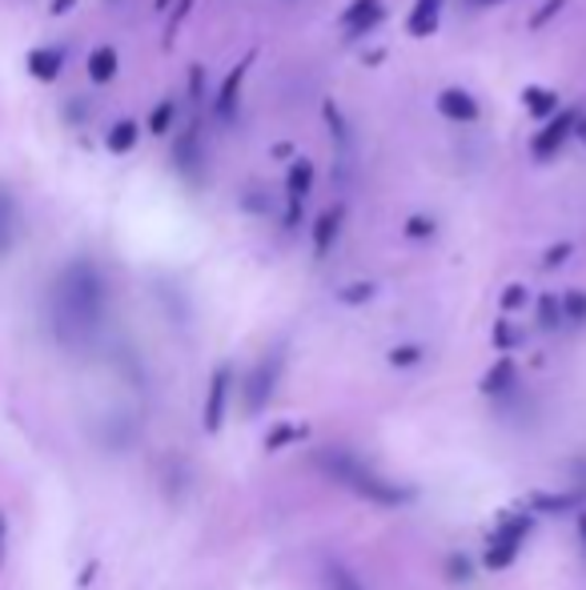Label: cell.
Here are the masks:
<instances>
[{
  "instance_id": "obj_1",
  "label": "cell",
  "mask_w": 586,
  "mask_h": 590,
  "mask_svg": "<svg viewBox=\"0 0 586 590\" xmlns=\"http://www.w3.org/2000/svg\"><path fill=\"white\" fill-rule=\"evenodd\" d=\"M105 305H109V290H105L100 269L89 257L68 261L49 290V325H53L56 342L68 350L89 345L105 325Z\"/></svg>"
},
{
  "instance_id": "obj_2",
  "label": "cell",
  "mask_w": 586,
  "mask_h": 590,
  "mask_svg": "<svg viewBox=\"0 0 586 590\" xmlns=\"http://www.w3.org/2000/svg\"><path fill=\"white\" fill-rule=\"evenodd\" d=\"M318 466L326 470L330 479L342 482V486H350L354 494H362L365 502L398 506V502L406 498V491H402V486H394V482H386L382 474H374V470L365 466V462L350 458L345 450H321V454H318Z\"/></svg>"
},
{
  "instance_id": "obj_3",
  "label": "cell",
  "mask_w": 586,
  "mask_h": 590,
  "mask_svg": "<svg viewBox=\"0 0 586 590\" xmlns=\"http://www.w3.org/2000/svg\"><path fill=\"white\" fill-rule=\"evenodd\" d=\"M531 514H514V518H507V523L498 526L494 538H490V550H487V567L490 570H507L514 558H519V550L526 546V538H531Z\"/></svg>"
},
{
  "instance_id": "obj_4",
  "label": "cell",
  "mask_w": 586,
  "mask_h": 590,
  "mask_svg": "<svg viewBox=\"0 0 586 590\" xmlns=\"http://www.w3.org/2000/svg\"><path fill=\"white\" fill-rule=\"evenodd\" d=\"M313 178H318V169H313L310 157H294L289 161V173H286V222L298 225L301 210H306V197L313 193Z\"/></svg>"
},
{
  "instance_id": "obj_5",
  "label": "cell",
  "mask_w": 586,
  "mask_h": 590,
  "mask_svg": "<svg viewBox=\"0 0 586 590\" xmlns=\"http://www.w3.org/2000/svg\"><path fill=\"white\" fill-rule=\"evenodd\" d=\"M575 121H578V112L575 109H558L551 112V121L542 125V133H534L531 141V153L539 157V161H551V157H558V149L575 137Z\"/></svg>"
},
{
  "instance_id": "obj_6",
  "label": "cell",
  "mask_w": 586,
  "mask_h": 590,
  "mask_svg": "<svg viewBox=\"0 0 586 590\" xmlns=\"http://www.w3.org/2000/svg\"><path fill=\"white\" fill-rule=\"evenodd\" d=\"M277 374H281V350L262 357V362L254 366V374L245 378V410L257 414L262 406H266L269 394H274V386H277Z\"/></svg>"
},
{
  "instance_id": "obj_7",
  "label": "cell",
  "mask_w": 586,
  "mask_h": 590,
  "mask_svg": "<svg viewBox=\"0 0 586 590\" xmlns=\"http://www.w3.org/2000/svg\"><path fill=\"white\" fill-rule=\"evenodd\" d=\"M230 390H233V369L217 366L210 378V390H205V410H201V422L210 435H217L225 422V406H230Z\"/></svg>"
},
{
  "instance_id": "obj_8",
  "label": "cell",
  "mask_w": 586,
  "mask_h": 590,
  "mask_svg": "<svg viewBox=\"0 0 586 590\" xmlns=\"http://www.w3.org/2000/svg\"><path fill=\"white\" fill-rule=\"evenodd\" d=\"M173 165H178L181 178H189L193 185L201 181V165H205V153L198 146V129H189L173 141Z\"/></svg>"
},
{
  "instance_id": "obj_9",
  "label": "cell",
  "mask_w": 586,
  "mask_h": 590,
  "mask_svg": "<svg viewBox=\"0 0 586 590\" xmlns=\"http://www.w3.org/2000/svg\"><path fill=\"white\" fill-rule=\"evenodd\" d=\"M382 17H386L382 0H354V4L342 12V29H345V36H365Z\"/></svg>"
},
{
  "instance_id": "obj_10",
  "label": "cell",
  "mask_w": 586,
  "mask_h": 590,
  "mask_svg": "<svg viewBox=\"0 0 586 590\" xmlns=\"http://www.w3.org/2000/svg\"><path fill=\"white\" fill-rule=\"evenodd\" d=\"M254 65V53H245L237 65L230 68V77L222 81V93H217V112H222L225 121H230L233 112H237V100H242V85H245V73Z\"/></svg>"
},
{
  "instance_id": "obj_11",
  "label": "cell",
  "mask_w": 586,
  "mask_h": 590,
  "mask_svg": "<svg viewBox=\"0 0 586 590\" xmlns=\"http://www.w3.org/2000/svg\"><path fill=\"white\" fill-rule=\"evenodd\" d=\"M438 112L450 117L458 125H475L478 121V100L466 89H443L438 93Z\"/></svg>"
},
{
  "instance_id": "obj_12",
  "label": "cell",
  "mask_w": 586,
  "mask_h": 590,
  "mask_svg": "<svg viewBox=\"0 0 586 590\" xmlns=\"http://www.w3.org/2000/svg\"><path fill=\"white\" fill-rule=\"evenodd\" d=\"M17 237H21V210H17V197L0 185V257L12 254Z\"/></svg>"
},
{
  "instance_id": "obj_13",
  "label": "cell",
  "mask_w": 586,
  "mask_h": 590,
  "mask_svg": "<svg viewBox=\"0 0 586 590\" xmlns=\"http://www.w3.org/2000/svg\"><path fill=\"white\" fill-rule=\"evenodd\" d=\"M342 217H345L342 205H333V210H326L318 217V225H313V254L318 257L330 254V246L338 242V234H342Z\"/></svg>"
},
{
  "instance_id": "obj_14",
  "label": "cell",
  "mask_w": 586,
  "mask_h": 590,
  "mask_svg": "<svg viewBox=\"0 0 586 590\" xmlns=\"http://www.w3.org/2000/svg\"><path fill=\"white\" fill-rule=\"evenodd\" d=\"M438 17H443V0H414L409 9V36H434L438 33Z\"/></svg>"
},
{
  "instance_id": "obj_15",
  "label": "cell",
  "mask_w": 586,
  "mask_h": 590,
  "mask_svg": "<svg viewBox=\"0 0 586 590\" xmlns=\"http://www.w3.org/2000/svg\"><path fill=\"white\" fill-rule=\"evenodd\" d=\"M61 68H65V49L45 45V49H33L29 53V73L36 81H56L61 77Z\"/></svg>"
},
{
  "instance_id": "obj_16",
  "label": "cell",
  "mask_w": 586,
  "mask_h": 590,
  "mask_svg": "<svg viewBox=\"0 0 586 590\" xmlns=\"http://www.w3.org/2000/svg\"><path fill=\"white\" fill-rule=\"evenodd\" d=\"M321 579H326V590H370L354 570L345 567V562H338V558H330V562L321 567Z\"/></svg>"
},
{
  "instance_id": "obj_17",
  "label": "cell",
  "mask_w": 586,
  "mask_h": 590,
  "mask_svg": "<svg viewBox=\"0 0 586 590\" xmlns=\"http://www.w3.org/2000/svg\"><path fill=\"white\" fill-rule=\"evenodd\" d=\"M117 65H121V61H117V49L100 45L89 53V77L97 81V85H105V81L117 77Z\"/></svg>"
},
{
  "instance_id": "obj_18",
  "label": "cell",
  "mask_w": 586,
  "mask_h": 590,
  "mask_svg": "<svg viewBox=\"0 0 586 590\" xmlns=\"http://www.w3.org/2000/svg\"><path fill=\"white\" fill-rule=\"evenodd\" d=\"M522 105H526L534 117H551V112H558V93L542 89V85H526V89H522Z\"/></svg>"
},
{
  "instance_id": "obj_19",
  "label": "cell",
  "mask_w": 586,
  "mask_h": 590,
  "mask_svg": "<svg viewBox=\"0 0 586 590\" xmlns=\"http://www.w3.org/2000/svg\"><path fill=\"white\" fill-rule=\"evenodd\" d=\"M137 141H141V125H137V121H117L109 129V137H105L109 153H129Z\"/></svg>"
},
{
  "instance_id": "obj_20",
  "label": "cell",
  "mask_w": 586,
  "mask_h": 590,
  "mask_svg": "<svg viewBox=\"0 0 586 590\" xmlns=\"http://www.w3.org/2000/svg\"><path fill=\"white\" fill-rule=\"evenodd\" d=\"M173 117H178V105H173V100H161L153 109V117H149V133H169Z\"/></svg>"
},
{
  "instance_id": "obj_21",
  "label": "cell",
  "mask_w": 586,
  "mask_h": 590,
  "mask_svg": "<svg viewBox=\"0 0 586 590\" xmlns=\"http://www.w3.org/2000/svg\"><path fill=\"white\" fill-rule=\"evenodd\" d=\"M539 318H542V325H546V330H554V325L563 322V301L546 293V298L539 301Z\"/></svg>"
},
{
  "instance_id": "obj_22",
  "label": "cell",
  "mask_w": 586,
  "mask_h": 590,
  "mask_svg": "<svg viewBox=\"0 0 586 590\" xmlns=\"http://www.w3.org/2000/svg\"><path fill=\"white\" fill-rule=\"evenodd\" d=\"M563 318H571V322H586V293L583 290H571L563 298Z\"/></svg>"
},
{
  "instance_id": "obj_23",
  "label": "cell",
  "mask_w": 586,
  "mask_h": 590,
  "mask_svg": "<svg viewBox=\"0 0 586 590\" xmlns=\"http://www.w3.org/2000/svg\"><path fill=\"white\" fill-rule=\"evenodd\" d=\"M321 112H326V125L333 129V137H338V141H345V121H342V112H338V105H333V100H326V105H321Z\"/></svg>"
},
{
  "instance_id": "obj_24",
  "label": "cell",
  "mask_w": 586,
  "mask_h": 590,
  "mask_svg": "<svg viewBox=\"0 0 586 590\" xmlns=\"http://www.w3.org/2000/svg\"><path fill=\"white\" fill-rule=\"evenodd\" d=\"M563 4H566V0H546V4H542V9L531 17V29H542V24L551 21L554 12H563Z\"/></svg>"
},
{
  "instance_id": "obj_25",
  "label": "cell",
  "mask_w": 586,
  "mask_h": 590,
  "mask_svg": "<svg viewBox=\"0 0 586 590\" xmlns=\"http://www.w3.org/2000/svg\"><path fill=\"white\" fill-rule=\"evenodd\" d=\"M406 234H409V237H430V234H434V222H426V217H409V222H406Z\"/></svg>"
},
{
  "instance_id": "obj_26",
  "label": "cell",
  "mask_w": 586,
  "mask_h": 590,
  "mask_svg": "<svg viewBox=\"0 0 586 590\" xmlns=\"http://www.w3.org/2000/svg\"><path fill=\"white\" fill-rule=\"evenodd\" d=\"M522 301H526V290H522V286H510L507 298H502V310H519Z\"/></svg>"
},
{
  "instance_id": "obj_27",
  "label": "cell",
  "mask_w": 586,
  "mask_h": 590,
  "mask_svg": "<svg viewBox=\"0 0 586 590\" xmlns=\"http://www.w3.org/2000/svg\"><path fill=\"white\" fill-rule=\"evenodd\" d=\"M502 382H510V362H502V366H498V369H490L487 390H494V386H502Z\"/></svg>"
},
{
  "instance_id": "obj_28",
  "label": "cell",
  "mask_w": 586,
  "mask_h": 590,
  "mask_svg": "<svg viewBox=\"0 0 586 590\" xmlns=\"http://www.w3.org/2000/svg\"><path fill=\"white\" fill-rule=\"evenodd\" d=\"M374 293V286H350V290L342 293V301H365Z\"/></svg>"
},
{
  "instance_id": "obj_29",
  "label": "cell",
  "mask_w": 586,
  "mask_h": 590,
  "mask_svg": "<svg viewBox=\"0 0 586 590\" xmlns=\"http://www.w3.org/2000/svg\"><path fill=\"white\" fill-rule=\"evenodd\" d=\"M4 558H9V523L0 514V567H4Z\"/></svg>"
},
{
  "instance_id": "obj_30",
  "label": "cell",
  "mask_w": 586,
  "mask_h": 590,
  "mask_svg": "<svg viewBox=\"0 0 586 590\" xmlns=\"http://www.w3.org/2000/svg\"><path fill=\"white\" fill-rule=\"evenodd\" d=\"M414 357H418V350H394V354H390V362H394V366H409Z\"/></svg>"
},
{
  "instance_id": "obj_31",
  "label": "cell",
  "mask_w": 586,
  "mask_h": 590,
  "mask_svg": "<svg viewBox=\"0 0 586 590\" xmlns=\"http://www.w3.org/2000/svg\"><path fill=\"white\" fill-rule=\"evenodd\" d=\"M563 257H571V246H554L551 254H546V266H558Z\"/></svg>"
},
{
  "instance_id": "obj_32",
  "label": "cell",
  "mask_w": 586,
  "mask_h": 590,
  "mask_svg": "<svg viewBox=\"0 0 586 590\" xmlns=\"http://www.w3.org/2000/svg\"><path fill=\"white\" fill-rule=\"evenodd\" d=\"M575 137L586 146V117H578V121H575Z\"/></svg>"
},
{
  "instance_id": "obj_33",
  "label": "cell",
  "mask_w": 586,
  "mask_h": 590,
  "mask_svg": "<svg viewBox=\"0 0 586 590\" xmlns=\"http://www.w3.org/2000/svg\"><path fill=\"white\" fill-rule=\"evenodd\" d=\"M68 9H73V0H53V12H56V17H61V12H68Z\"/></svg>"
},
{
  "instance_id": "obj_34",
  "label": "cell",
  "mask_w": 586,
  "mask_h": 590,
  "mask_svg": "<svg viewBox=\"0 0 586 590\" xmlns=\"http://www.w3.org/2000/svg\"><path fill=\"white\" fill-rule=\"evenodd\" d=\"M189 9H193V0H181V4H178V17H173V24H178L181 17H185V12H189Z\"/></svg>"
},
{
  "instance_id": "obj_35",
  "label": "cell",
  "mask_w": 586,
  "mask_h": 590,
  "mask_svg": "<svg viewBox=\"0 0 586 590\" xmlns=\"http://www.w3.org/2000/svg\"><path fill=\"white\" fill-rule=\"evenodd\" d=\"M470 4H478V9H494V4H507V0H470Z\"/></svg>"
},
{
  "instance_id": "obj_36",
  "label": "cell",
  "mask_w": 586,
  "mask_h": 590,
  "mask_svg": "<svg viewBox=\"0 0 586 590\" xmlns=\"http://www.w3.org/2000/svg\"><path fill=\"white\" fill-rule=\"evenodd\" d=\"M578 535H583V546H586V514H583V523H578Z\"/></svg>"
}]
</instances>
